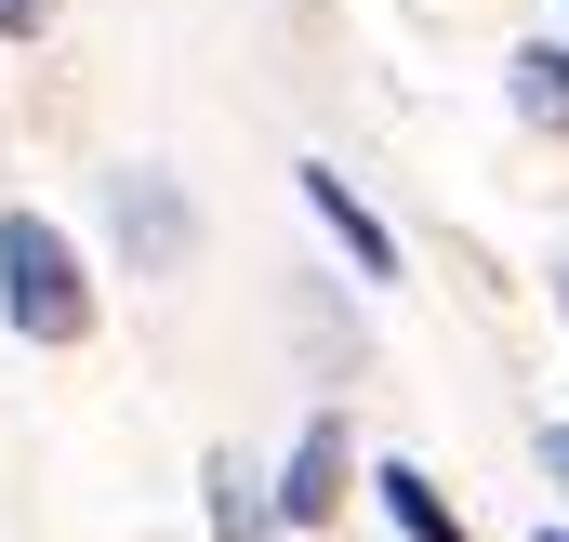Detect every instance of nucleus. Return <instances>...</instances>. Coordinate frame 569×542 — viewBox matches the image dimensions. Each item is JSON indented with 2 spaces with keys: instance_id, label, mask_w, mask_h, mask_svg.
<instances>
[{
  "instance_id": "nucleus-1",
  "label": "nucleus",
  "mask_w": 569,
  "mask_h": 542,
  "mask_svg": "<svg viewBox=\"0 0 569 542\" xmlns=\"http://www.w3.org/2000/svg\"><path fill=\"white\" fill-rule=\"evenodd\" d=\"M0 318L27 344H80L93 331V278H80V239L53 212H0Z\"/></svg>"
},
{
  "instance_id": "nucleus-2",
  "label": "nucleus",
  "mask_w": 569,
  "mask_h": 542,
  "mask_svg": "<svg viewBox=\"0 0 569 542\" xmlns=\"http://www.w3.org/2000/svg\"><path fill=\"white\" fill-rule=\"evenodd\" d=\"M266 503H279V530H331V516H345V423H331V410L291 436V463L266 476Z\"/></svg>"
},
{
  "instance_id": "nucleus-3",
  "label": "nucleus",
  "mask_w": 569,
  "mask_h": 542,
  "mask_svg": "<svg viewBox=\"0 0 569 542\" xmlns=\"http://www.w3.org/2000/svg\"><path fill=\"white\" fill-rule=\"evenodd\" d=\"M291 185H305V212H318V225L345 239V265H358V278H398V239H385V212H371V199H358V185H345L331 159H305Z\"/></svg>"
},
{
  "instance_id": "nucleus-4",
  "label": "nucleus",
  "mask_w": 569,
  "mask_h": 542,
  "mask_svg": "<svg viewBox=\"0 0 569 542\" xmlns=\"http://www.w3.org/2000/svg\"><path fill=\"white\" fill-rule=\"evenodd\" d=\"M199 503H212V542H279V503H266V476H252L239 450L199 463Z\"/></svg>"
},
{
  "instance_id": "nucleus-5",
  "label": "nucleus",
  "mask_w": 569,
  "mask_h": 542,
  "mask_svg": "<svg viewBox=\"0 0 569 542\" xmlns=\"http://www.w3.org/2000/svg\"><path fill=\"white\" fill-rule=\"evenodd\" d=\"M120 225H133V265H172V252L199 239V225L172 212V185H159V172H120Z\"/></svg>"
},
{
  "instance_id": "nucleus-6",
  "label": "nucleus",
  "mask_w": 569,
  "mask_h": 542,
  "mask_svg": "<svg viewBox=\"0 0 569 542\" xmlns=\"http://www.w3.org/2000/svg\"><path fill=\"white\" fill-rule=\"evenodd\" d=\"M371 490H385V516H398V530H411V542H463V516L437 503V476H425V463H385Z\"/></svg>"
},
{
  "instance_id": "nucleus-7",
  "label": "nucleus",
  "mask_w": 569,
  "mask_h": 542,
  "mask_svg": "<svg viewBox=\"0 0 569 542\" xmlns=\"http://www.w3.org/2000/svg\"><path fill=\"white\" fill-rule=\"evenodd\" d=\"M517 120L569 133V53H557V40H530V53H517Z\"/></svg>"
},
{
  "instance_id": "nucleus-8",
  "label": "nucleus",
  "mask_w": 569,
  "mask_h": 542,
  "mask_svg": "<svg viewBox=\"0 0 569 542\" xmlns=\"http://www.w3.org/2000/svg\"><path fill=\"white\" fill-rule=\"evenodd\" d=\"M53 27V0H0V40H40Z\"/></svg>"
},
{
  "instance_id": "nucleus-9",
  "label": "nucleus",
  "mask_w": 569,
  "mask_h": 542,
  "mask_svg": "<svg viewBox=\"0 0 569 542\" xmlns=\"http://www.w3.org/2000/svg\"><path fill=\"white\" fill-rule=\"evenodd\" d=\"M543 476H557V490H569V423H543Z\"/></svg>"
},
{
  "instance_id": "nucleus-10",
  "label": "nucleus",
  "mask_w": 569,
  "mask_h": 542,
  "mask_svg": "<svg viewBox=\"0 0 569 542\" xmlns=\"http://www.w3.org/2000/svg\"><path fill=\"white\" fill-rule=\"evenodd\" d=\"M557 318H569V265H557Z\"/></svg>"
},
{
  "instance_id": "nucleus-11",
  "label": "nucleus",
  "mask_w": 569,
  "mask_h": 542,
  "mask_svg": "<svg viewBox=\"0 0 569 542\" xmlns=\"http://www.w3.org/2000/svg\"><path fill=\"white\" fill-rule=\"evenodd\" d=\"M543 542H569V530H543Z\"/></svg>"
}]
</instances>
